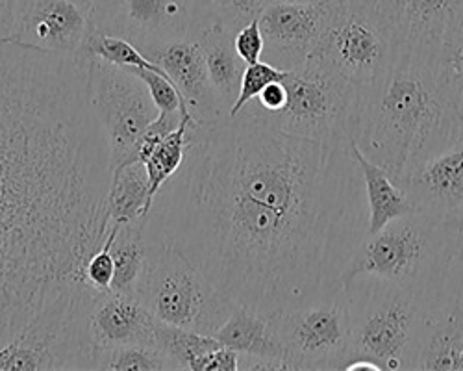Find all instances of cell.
I'll list each match as a JSON object with an SVG mask.
<instances>
[{
	"label": "cell",
	"instance_id": "9c48e42d",
	"mask_svg": "<svg viewBox=\"0 0 463 371\" xmlns=\"http://www.w3.org/2000/svg\"><path fill=\"white\" fill-rule=\"evenodd\" d=\"M213 0H93L91 32L119 35L143 54L180 37H195L217 21Z\"/></svg>",
	"mask_w": 463,
	"mask_h": 371
},
{
	"label": "cell",
	"instance_id": "ab89813d",
	"mask_svg": "<svg viewBox=\"0 0 463 371\" xmlns=\"http://www.w3.org/2000/svg\"><path fill=\"white\" fill-rule=\"evenodd\" d=\"M459 109H461V116H463V84H461V91H459Z\"/></svg>",
	"mask_w": 463,
	"mask_h": 371
},
{
	"label": "cell",
	"instance_id": "ba28073f",
	"mask_svg": "<svg viewBox=\"0 0 463 371\" xmlns=\"http://www.w3.org/2000/svg\"><path fill=\"white\" fill-rule=\"evenodd\" d=\"M282 82L288 91L282 109L265 114L252 104L245 108L286 134L330 145H351L358 86L314 56L288 71Z\"/></svg>",
	"mask_w": 463,
	"mask_h": 371
},
{
	"label": "cell",
	"instance_id": "277c9868",
	"mask_svg": "<svg viewBox=\"0 0 463 371\" xmlns=\"http://www.w3.org/2000/svg\"><path fill=\"white\" fill-rule=\"evenodd\" d=\"M459 240L456 221L427 212L397 217L364 238L341 275V286L358 275H376L408 290L434 312L445 301Z\"/></svg>",
	"mask_w": 463,
	"mask_h": 371
},
{
	"label": "cell",
	"instance_id": "7c38bea8",
	"mask_svg": "<svg viewBox=\"0 0 463 371\" xmlns=\"http://www.w3.org/2000/svg\"><path fill=\"white\" fill-rule=\"evenodd\" d=\"M90 90L109 145L111 169L134 162L141 134L160 116L146 84L125 67L90 58Z\"/></svg>",
	"mask_w": 463,
	"mask_h": 371
},
{
	"label": "cell",
	"instance_id": "4dcf8cb0",
	"mask_svg": "<svg viewBox=\"0 0 463 371\" xmlns=\"http://www.w3.org/2000/svg\"><path fill=\"white\" fill-rule=\"evenodd\" d=\"M273 3L277 0H217V15L238 33L245 24L260 19Z\"/></svg>",
	"mask_w": 463,
	"mask_h": 371
},
{
	"label": "cell",
	"instance_id": "e575fe53",
	"mask_svg": "<svg viewBox=\"0 0 463 371\" xmlns=\"http://www.w3.org/2000/svg\"><path fill=\"white\" fill-rule=\"evenodd\" d=\"M286 99H288L286 86L282 81H277V82H271L269 86H265L261 90V93L249 104H252L260 111H265V114H275V111L284 108Z\"/></svg>",
	"mask_w": 463,
	"mask_h": 371
},
{
	"label": "cell",
	"instance_id": "6da1fadb",
	"mask_svg": "<svg viewBox=\"0 0 463 371\" xmlns=\"http://www.w3.org/2000/svg\"><path fill=\"white\" fill-rule=\"evenodd\" d=\"M369 234L351 145L286 134L243 108L191 127L182 167L146 215V243L182 252L230 301L279 316L341 290Z\"/></svg>",
	"mask_w": 463,
	"mask_h": 371
},
{
	"label": "cell",
	"instance_id": "1f68e13d",
	"mask_svg": "<svg viewBox=\"0 0 463 371\" xmlns=\"http://www.w3.org/2000/svg\"><path fill=\"white\" fill-rule=\"evenodd\" d=\"M109 245H111V238L106 231V238H104L102 245L90 256L88 264L84 268L86 282L99 291H109L113 275H115V264H113Z\"/></svg>",
	"mask_w": 463,
	"mask_h": 371
},
{
	"label": "cell",
	"instance_id": "836d02e7",
	"mask_svg": "<svg viewBox=\"0 0 463 371\" xmlns=\"http://www.w3.org/2000/svg\"><path fill=\"white\" fill-rule=\"evenodd\" d=\"M454 305L461 314H463V225H461V240H459V249L454 260V266L450 271V279L447 284V293H445V301Z\"/></svg>",
	"mask_w": 463,
	"mask_h": 371
},
{
	"label": "cell",
	"instance_id": "4fadbf2b",
	"mask_svg": "<svg viewBox=\"0 0 463 371\" xmlns=\"http://www.w3.org/2000/svg\"><path fill=\"white\" fill-rule=\"evenodd\" d=\"M392 33L397 52L441 60L463 45V0H365Z\"/></svg>",
	"mask_w": 463,
	"mask_h": 371
},
{
	"label": "cell",
	"instance_id": "52a82bcc",
	"mask_svg": "<svg viewBox=\"0 0 463 371\" xmlns=\"http://www.w3.org/2000/svg\"><path fill=\"white\" fill-rule=\"evenodd\" d=\"M97 291L82 279L37 312L0 347V371L93 369L95 349L86 321Z\"/></svg>",
	"mask_w": 463,
	"mask_h": 371
},
{
	"label": "cell",
	"instance_id": "4316f807",
	"mask_svg": "<svg viewBox=\"0 0 463 371\" xmlns=\"http://www.w3.org/2000/svg\"><path fill=\"white\" fill-rule=\"evenodd\" d=\"M93 369L100 371H176L175 364L158 347L119 346L97 353Z\"/></svg>",
	"mask_w": 463,
	"mask_h": 371
},
{
	"label": "cell",
	"instance_id": "5b68a950",
	"mask_svg": "<svg viewBox=\"0 0 463 371\" xmlns=\"http://www.w3.org/2000/svg\"><path fill=\"white\" fill-rule=\"evenodd\" d=\"M343 288L351 318L349 360H371L380 371H411L429 314L427 305L408 290L376 275H358Z\"/></svg>",
	"mask_w": 463,
	"mask_h": 371
},
{
	"label": "cell",
	"instance_id": "603a6c76",
	"mask_svg": "<svg viewBox=\"0 0 463 371\" xmlns=\"http://www.w3.org/2000/svg\"><path fill=\"white\" fill-rule=\"evenodd\" d=\"M145 227L146 217L125 223V225L108 223V234L111 238L109 251L115 264V275L109 291L136 297L137 282L143 273L148 251Z\"/></svg>",
	"mask_w": 463,
	"mask_h": 371
},
{
	"label": "cell",
	"instance_id": "30bf717a",
	"mask_svg": "<svg viewBox=\"0 0 463 371\" xmlns=\"http://www.w3.org/2000/svg\"><path fill=\"white\" fill-rule=\"evenodd\" d=\"M289 371H343L351 355V318L345 288L275 316Z\"/></svg>",
	"mask_w": 463,
	"mask_h": 371
},
{
	"label": "cell",
	"instance_id": "cb8c5ba5",
	"mask_svg": "<svg viewBox=\"0 0 463 371\" xmlns=\"http://www.w3.org/2000/svg\"><path fill=\"white\" fill-rule=\"evenodd\" d=\"M152 208L145 164L130 162L115 167L108 192V223H125L146 217Z\"/></svg>",
	"mask_w": 463,
	"mask_h": 371
},
{
	"label": "cell",
	"instance_id": "8fae6325",
	"mask_svg": "<svg viewBox=\"0 0 463 371\" xmlns=\"http://www.w3.org/2000/svg\"><path fill=\"white\" fill-rule=\"evenodd\" d=\"M312 56L354 86H364L393 63L397 47L365 0H334L330 24Z\"/></svg>",
	"mask_w": 463,
	"mask_h": 371
},
{
	"label": "cell",
	"instance_id": "8992f818",
	"mask_svg": "<svg viewBox=\"0 0 463 371\" xmlns=\"http://www.w3.org/2000/svg\"><path fill=\"white\" fill-rule=\"evenodd\" d=\"M136 297L160 323L208 337L236 309L182 252L164 243H148Z\"/></svg>",
	"mask_w": 463,
	"mask_h": 371
},
{
	"label": "cell",
	"instance_id": "9a60e30c",
	"mask_svg": "<svg viewBox=\"0 0 463 371\" xmlns=\"http://www.w3.org/2000/svg\"><path fill=\"white\" fill-rule=\"evenodd\" d=\"M91 28V6L79 0H23L12 40L40 51L80 54Z\"/></svg>",
	"mask_w": 463,
	"mask_h": 371
},
{
	"label": "cell",
	"instance_id": "f1b7e54d",
	"mask_svg": "<svg viewBox=\"0 0 463 371\" xmlns=\"http://www.w3.org/2000/svg\"><path fill=\"white\" fill-rule=\"evenodd\" d=\"M132 71L136 77H139L148 91H150V97L154 100V104H156L160 114H175V111H187V104L182 100L176 86L171 82V79L167 77V72L158 67V69H146V67H132L128 69Z\"/></svg>",
	"mask_w": 463,
	"mask_h": 371
},
{
	"label": "cell",
	"instance_id": "d6a6232c",
	"mask_svg": "<svg viewBox=\"0 0 463 371\" xmlns=\"http://www.w3.org/2000/svg\"><path fill=\"white\" fill-rule=\"evenodd\" d=\"M234 47L240 54V58L249 65L263 60L265 51V40L260 28V21H252L245 24L236 35H234Z\"/></svg>",
	"mask_w": 463,
	"mask_h": 371
},
{
	"label": "cell",
	"instance_id": "8d00e7d4",
	"mask_svg": "<svg viewBox=\"0 0 463 371\" xmlns=\"http://www.w3.org/2000/svg\"><path fill=\"white\" fill-rule=\"evenodd\" d=\"M343 371H380V367L374 362H371V360L353 358V360L346 362Z\"/></svg>",
	"mask_w": 463,
	"mask_h": 371
},
{
	"label": "cell",
	"instance_id": "ffe728a7",
	"mask_svg": "<svg viewBox=\"0 0 463 371\" xmlns=\"http://www.w3.org/2000/svg\"><path fill=\"white\" fill-rule=\"evenodd\" d=\"M411 371H463V314L454 305L427 314Z\"/></svg>",
	"mask_w": 463,
	"mask_h": 371
},
{
	"label": "cell",
	"instance_id": "484cf974",
	"mask_svg": "<svg viewBox=\"0 0 463 371\" xmlns=\"http://www.w3.org/2000/svg\"><path fill=\"white\" fill-rule=\"evenodd\" d=\"M222 344L215 337L193 332L187 328L160 323L156 347L167 355V358L178 369L204 371L210 355Z\"/></svg>",
	"mask_w": 463,
	"mask_h": 371
},
{
	"label": "cell",
	"instance_id": "74e56055",
	"mask_svg": "<svg viewBox=\"0 0 463 371\" xmlns=\"http://www.w3.org/2000/svg\"><path fill=\"white\" fill-rule=\"evenodd\" d=\"M450 67H452V71L456 74V79L459 81V84H463V45L452 54Z\"/></svg>",
	"mask_w": 463,
	"mask_h": 371
},
{
	"label": "cell",
	"instance_id": "3957f363",
	"mask_svg": "<svg viewBox=\"0 0 463 371\" xmlns=\"http://www.w3.org/2000/svg\"><path fill=\"white\" fill-rule=\"evenodd\" d=\"M459 91L449 60L397 52L380 77L358 86L353 141L401 182L463 134Z\"/></svg>",
	"mask_w": 463,
	"mask_h": 371
},
{
	"label": "cell",
	"instance_id": "7a4b0ae2",
	"mask_svg": "<svg viewBox=\"0 0 463 371\" xmlns=\"http://www.w3.org/2000/svg\"><path fill=\"white\" fill-rule=\"evenodd\" d=\"M111 173L90 58L0 42V347L84 279Z\"/></svg>",
	"mask_w": 463,
	"mask_h": 371
},
{
	"label": "cell",
	"instance_id": "f35d334b",
	"mask_svg": "<svg viewBox=\"0 0 463 371\" xmlns=\"http://www.w3.org/2000/svg\"><path fill=\"white\" fill-rule=\"evenodd\" d=\"M279 3H300V5H317L323 0H279Z\"/></svg>",
	"mask_w": 463,
	"mask_h": 371
},
{
	"label": "cell",
	"instance_id": "ac0fdd59",
	"mask_svg": "<svg viewBox=\"0 0 463 371\" xmlns=\"http://www.w3.org/2000/svg\"><path fill=\"white\" fill-rule=\"evenodd\" d=\"M88 337L95 357L102 349L119 346L158 344V325L148 309L134 295L97 291L88 310Z\"/></svg>",
	"mask_w": 463,
	"mask_h": 371
},
{
	"label": "cell",
	"instance_id": "b9f144b4",
	"mask_svg": "<svg viewBox=\"0 0 463 371\" xmlns=\"http://www.w3.org/2000/svg\"><path fill=\"white\" fill-rule=\"evenodd\" d=\"M213 3H217V0H213Z\"/></svg>",
	"mask_w": 463,
	"mask_h": 371
},
{
	"label": "cell",
	"instance_id": "f546056e",
	"mask_svg": "<svg viewBox=\"0 0 463 371\" xmlns=\"http://www.w3.org/2000/svg\"><path fill=\"white\" fill-rule=\"evenodd\" d=\"M284 69H279L275 65H271L265 60H260L256 63H249L245 67V72H243V81H241V90H240V97L236 100V104L232 106L230 109V118L238 116L240 111L250 102L254 100L261 90L265 86H269L271 82H277V81H284L286 77Z\"/></svg>",
	"mask_w": 463,
	"mask_h": 371
},
{
	"label": "cell",
	"instance_id": "d4e9b609",
	"mask_svg": "<svg viewBox=\"0 0 463 371\" xmlns=\"http://www.w3.org/2000/svg\"><path fill=\"white\" fill-rule=\"evenodd\" d=\"M197 121L193 118L191 111H184L180 125L154 147L150 155L141 162L145 164L148 175V190L152 203L154 197L158 195L162 186L182 167L191 143V127Z\"/></svg>",
	"mask_w": 463,
	"mask_h": 371
},
{
	"label": "cell",
	"instance_id": "7402d4cb",
	"mask_svg": "<svg viewBox=\"0 0 463 371\" xmlns=\"http://www.w3.org/2000/svg\"><path fill=\"white\" fill-rule=\"evenodd\" d=\"M351 153L364 176L365 199L369 208V234L378 233L397 217L417 212L415 203L404 190V186H401L388 169L369 160L353 139Z\"/></svg>",
	"mask_w": 463,
	"mask_h": 371
},
{
	"label": "cell",
	"instance_id": "5bb4252c",
	"mask_svg": "<svg viewBox=\"0 0 463 371\" xmlns=\"http://www.w3.org/2000/svg\"><path fill=\"white\" fill-rule=\"evenodd\" d=\"M334 14V0L317 5L273 3L260 21L265 40L263 60L291 71L300 67L317 51Z\"/></svg>",
	"mask_w": 463,
	"mask_h": 371
},
{
	"label": "cell",
	"instance_id": "83f0119b",
	"mask_svg": "<svg viewBox=\"0 0 463 371\" xmlns=\"http://www.w3.org/2000/svg\"><path fill=\"white\" fill-rule=\"evenodd\" d=\"M86 58H100L108 63L119 65L125 69L132 67H146V69H158L154 62H150L134 43H130L125 37L119 35H108L100 32L88 33V40L80 51Z\"/></svg>",
	"mask_w": 463,
	"mask_h": 371
},
{
	"label": "cell",
	"instance_id": "d6986e66",
	"mask_svg": "<svg viewBox=\"0 0 463 371\" xmlns=\"http://www.w3.org/2000/svg\"><path fill=\"white\" fill-rule=\"evenodd\" d=\"M215 338L240 353L241 371H289L279 338L275 316L236 305Z\"/></svg>",
	"mask_w": 463,
	"mask_h": 371
},
{
	"label": "cell",
	"instance_id": "44dd1931",
	"mask_svg": "<svg viewBox=\"0 0 463 371\" xmlns=\"http://www.w3.org/2000/svg\"><path fill=\"white\" fill-rule=\"evenodd\" d=\"M234 35L236 32L230 30L221 19L213 21L197 35V42L204 52L210 81L228 114L240 97L247 67L234 47Z\"/></svg>",
	"mask_w": 463,
	"mask_h": 371
},
{
	"label": "cell",
	"instance_id": "d590c367",
	"mask_svg": "<svg viewBox=\"0 0 463 371\" xmlns=\"http://www.w3.org/2000/svg\"><path fill=\"white\" fill-rule=\"evenodd\" d=\"M23 0H0V42L12 40Z\"/></svg>",
	"mask_w": 463,
	"mask_h": 371
},
{
	"label": "cell",
	"instance_id": "2e32d148",
	"mask_svg": "<svg viewBox=\"0 0 463 371\" xmlns=\"http://www.w3.org/2000/svg\"><path fill=\"white\" fill-rule=\"evenodd\" d=\"M145 56L167 72L199 125L210 127L230 118L213 90L204 52L195 37L167 42L146 51Z\"/></svg>",
	"mask_w": 463,
	"mask_h": 371
},
{
	"label": "cell",
	"instance_id": "60d3db41",
	"mask_svg": "<svg viewBox=\"0 0 463 371\" xmlns=\"http://www.w3.org/2000/svg\"><path fill=\"white\" fill-rule=\"evenodd\" d=\"M79 3H82V5H86V6H91L93 0H79Z\"/></svg>",
	"mask_w": 463,
	"mask_h": 371
},
{
	"label": "cell",
	"instance_id": "e0dca14e",
	"mask_svg": "<svg viewBox=\"0 0 463 371\" xmlns=\"http://www.w3.org/2000/svg\"><path fill=\"white\" fill-rule=\"evenodd\" d=\"M399 184L410 194L417 212L463 225V134L417 164Z\"/></svg>",
	"mask_w": 463,
	"mask_h": 371
}]
</instances>
